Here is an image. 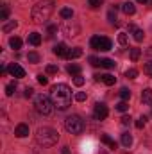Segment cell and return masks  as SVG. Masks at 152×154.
<instances>
[{
  "label": "cell",
  "instance_id": "1",
  "mask_svg": "<svg viewBox=\"0 0 152 154\" xmlns=\"http://www.w3.org/2000/svg\"><path fill=\"white\" fill-rule=\"evenodd\" d=\"M50 99L57 109H66L72 104V90L66 84H54L50 90Z\"/></svg>",
  "mask_w": 152,
  "mask_h": 154
},
{
  "label": "cell",
  "instance_id": "2",
  "mask_svg": "<svg viewBox=\"0 0 152 154\" xmlns=\"http://www.w3.org/2000/svg\"><path fill=\"white\" fill-rule=\"evenodd\" d=\"M54 0H41L38 2L34 7H32V13H31V16H32V22H36V23H45L50 16H52V13H54Z\"/></svg>",
  "mask_w": 152,
  "mask_h": 154
},
{
  "label": "cell",
  "instance_id": "3",
  "mask_svg": "<svg viewBox=\"0 0 152 154\" xmlns=\"http://www.w3.org/2000/svg\"><path fill=\"white\" fill-rule=\"evenodd\" d=\"M36 142L43 147H52L59 142V133L52 127H39L36 131Z\"/></svg>",
  "mask_w": 152,
  "mask_h": 154
},
{
  "label": "cell",
  "instance_id": "4",
  "mask_svg": "<svg viewBox=\"0 0 152 154\" xmlns=\"http://www.w3.org/2000/svg\"><path fill=\"white\" fill-rule=\"evenodd\" d=\"M34 108H36V111H38L39 115L47 116L54 111V102H52V99L47 97V95H38V97L34 99Z\"/></svg>",
  "mask_w": 152,
  "mask_h": 154
},
{
  "label": "cell",
  "instance_id": "5",
  "mask_svg": "<svg viewBox=\"0 0 152 154\" xmlns=\"http://www.w3.org/2000/svg\"><path fill=\"white\" fill-rule=\"evenodd\" d=\"M65 127L70 134H82L84 131V120L79 115H72L65 120Z\"/></svg>",
  "mask_w": 152,
  "mask_h": 154
},
{
  "label": "cell",
  "instance_id": "6",
  "mask_svg": "<svg viewBox=\"0 0 152 154\" xmlns=\"http://www.w3.org/2000/svg\"><path fill=\"white\" fill-rule=\"evenodd\" d=\"M90 45H91V48H95V50H111V47H113V43H111V39L106 38V36H93L91 41H90Z\"/></svg>",
  "mask_w": 152,
  "mask_h": 154
},
{
  "label": "cell",
  "instance_id": "7",
  "mask_svg": "<svg viewBox=\"0 0 152 154\" xmlns=\"http://www.w3.org/2000/svg\"><path fill=\"white\" fill-rule=\"evenodd\" d=\"M93 115L97 120H106L108 115H109V111H108V106L106 104H102V102H99V104H95V111H93Z\"/></svg>",
  "mask_w": 152,
  "mask_h": 154
},
{
  "label": "cell",
  "instance_id": "8",
  "mask_svg": "<svg viewBox=\"0 0 152 154\" xmlns=\"http://www.w3.org/2000/svg\"><path fill=\"white\" fill-rule=\"evenodd\" d=\"M9 74L13 77H16V79H22V77H25V70L20 66V65H16V63H13V65H9Z\"/></svg>",
  "mask_w": 152,
  "mask_h": 154
},
{
  "label": "cell",
  "instance_id": "9",
  "mask_svg": "<svg viewBox=\"0 0 152 154\" xmlns=\"http://www.w3.org/2000/svg\"><path fill=\"white\" fill-rule=\"evenodd\" d=\"M14 134H16L18 138H25V136H29V125H27V124H18L16 129H14Z\"/></svg>",
  "mask_w": 152,
  "mask_h": 154
},
{
  "label": "cell",
  "instance_id": "10",
  "mask_svg": "<svg viewBox=\"0 0 152 154\" xmlns=\"http://www.w3.org/2000/svg\"><path fill=\"white\" fill-rule=\"evenodd\" d=\"M68 50H70V48H68L65 43H57V45L54 47V54H56V56H59V57H66Z\"/></svg>",
  "mask_w": 152,
  "mask_h": 154
},
{
  "label": "cell",
  "instance_id": "11",
  "mask_svg": "<svg viewBox=\"0 0 152 154\" xmlns=\"http://www.w3.org/2000/svg\"><path fill=\"white\" fill-rule=\"evenodd\" d=\"M97 81H102L104 84H108V86H113L114 82H116V77L111 75V74H104V75H95Z\"/></svg>",
  "mask_w": 152,
  "mask_h": 154
},
{
  "label": "cell",
  "instance_id": "12",
  "mask_svg": "<svg viewBox=\"0 0 152 154\" xmlns=\"http://www.w3.org/2000/svg\"><path fill=\"white\" fill-rule=\"evenodd\" d=\"M141 102L147 104V106H152V90L150 88H145L141 91Z\"/></svg>",
  "mask_w": 152,
  "mask_h": 154
},
{
  "label": "cell",
  "instance_id": "13",
  "mask_svg": "<svg viewBox=\"0 0 152 154\" xmlns=\"http://www.w3.org/2000/svg\"><path fill=\"white\" fill-rule=\"evenodd\" d=\"M81 56H82V48L75 47V48H70V50H68L66 59H77V57H81Z\"/></svg>",
  "mask_w": 152,
  "mask_h": 154
},
{
  "label": "cell",
  "instance_id": "14",
  "mask_svg": "<svg viewBox=\"0 0 152 154\" xmlns=\"http://www.w3.org/2000/svg\"><path fill=\"white\" fill-rule=\"evenodd\" d=\"M29 43H31L32 47H38L39 43H41V34H39V32H31V34H29Z\"/></svg>",
  "mask_w": 152,
  "mask_h": 154
},
{
  "label": "cell",
  "instance_id": "15",
  "mask_svg": "<svg viewBox=\"0 0 152 154\" xmlns=\"http://www.w3.org/2000/svg\"><path fill=\"white\" fill-rule=\"evenodd\" d=\"M122 11H123L125 14H134V13H136V7H134V4H131V2H125V4H122Z\"/></svg>",
  "mask_w": 152,
  "mask_h": 154
},
{
  "label": "cell",
  "instance_id": "16",
  "mask_svg": "<svg viewBox=\"0 0 152 154\" xmlns=\"http://www.w3.org/2000/svg\"><path fill=\"white\" fill-rule=\"evenodd\" d=\"M100 140H102V142H104L108 147H111V149H116V142H114L111 136H108V134H102V136H100Z\"/></svg>",
  "mask_w": 152,
  "mask_h": 154
},
{
  "label": "cell",
  "instance_id": "17",
  "mask_svg": "<svg viewBox=\"0 0 152 154\" xmlns=\"http://www.w3.org/2000/svg\"><path fill=\"white\" fill-rule=\"evenodd\" d=\"M59 14H61L65 20H72V18H74V11H72L70 7H63V9L59 11Z\"/></svg>",
  "mask_w": 152,
  "mask_h": 154
},
{
  "label": "cell",
  "instance_id": "18",
  "mask_svg": "<svg viewBox=\"0 0 152 154\" xmlns=\"http://www.w3.org/2000/svg\"><path fill=\"white\" fill-rule=\"evenodd\" d=\"M131 143H132V136L129 133H123L122 134V145L123 147H131Z\"/></svg>",
  "mask_w": 152,
  "mask_h": 154
},
{
  "label": "cell",
  "instance_id": "19",
  "mask_svg": "<svg viewBox=\"0 0 152 154\" xmlns=\"http://www.w3.org/2000/svg\"><path fill=\"white\" fill-rule=\"evenodd\" d=\"M9 45H11V48L18 50V48H22V39L14 36V38H11V39H9Z\"/></svg>",
  "mask_w": 152,
  "mask_h": 154
},
{
  "label": "cell",
  "instance_id": "20",
  "mask_svg": "<svg viewBox=\"0 0 152 154\" xmlns=\"http://www.w3.org/2000/svg\"><path fill=\"white\" fill-rule=\"evenodd\" d=\"M68 74L70 75H81V66L79 65H68Z\"/></svg>",
  "mask_w": 152,
  "mask_h": 154
},
{
  "label": "cell",
  "instance_id": "21",
  "mask_svg": "<svg viewBox=\"0 0 152 154\" xmlns=\"http://www.w3.org/2000/svg\"><path fill=\"white\" fill-rule=\"evenodd\" d=\"M114 63L113 59H100V66H104V68H108V70H111V68H114Z\"/></svg>",
  "mask_w": 152,
  "mask_h": 154
},
{
  "label": "cell",
  "instance_id": "22",
  "mask_svg": "<svg viewBox=\"0 0 152 154\" xmlns=\"http://www.w3.org/2000/svg\"><path fill=\"white\" fill-rule=\"evenodd\" d=\"M120 99H122V100H129V99H131V90L122 88V90H120Z\"/></svg>",
  "mask_w": 152,
  "mask_h": 154
},
{
  "label": "cell",
  "instance_id": "23",
  "mask_svg": "<svg viewBox=\"0 0 152 154\" xmlns=\"http://www.w3.org/2000/svg\"><path fill=\"white\" fill-rule=\"evenodd\" d=\"M16 25H18V22H16V20H13V22H9V23H5L2 31H4V32H9V31H13V29H14Z\"/></svg>",
  "mask_w": 152,
  "mask_h": 154
},
{
  "label": "cell",
  "instance_id": "24",
  "mask_svg": "<svg viewBox=\"0 0 152 154\" xmlns=\"http://www.w3.org/2000/svg\"><path fill=\"white\" fill-rule=\"evenodd\" d=\"M140 56H141V50H140V48H131V59H132V61H138Z\"/></svg>",
  "mask_w": 152,
  "mask_h": 154
},
{
  "label": "cell",
  "instance_id": "25",
  "mask_svg": "<svg viewBox=\"0 0 152 154\" xmlns=\"http://www.w3.org/2000/svg\"><path fill=\"white\" fill-rule=\"evenodd\" d=\"M27 59H29L31 63H39V54H38V52H29Z\"/></svg>",
  "mask_w": 152,
  "mask_h": 154
},
{
  "label": "cell",
  "instance_id": "26",
  "mask_svg": "<svg viewBox=\"0 0 152 154\" xmlns=\"http://www.w3.org/2000/svg\"><path fill=\"white\" fill-rule=\"evenodd\" d=\"M9 18V7L7 5H2V11H0V20H7Z\"/></svg>",
  "mask_w": 152,
  "mask_h": 154
},
{
  "label": "cell",
  "instance_id": "27",
  "mask_svg": "<svg viewBox=\"0 0 152 154\" xmlns=\"http://www.w3.org/2000/svg\"><path fill=\"white\" fill-rule=\"evenodd\" d=\"M14 90H16V84H14V82L7 84V86H5V95H7V97H11V95L14 93Z\"/></svg>",
  "mask_w": 152,
  "mask_h": 154
},
{
  "label": "cell",
  "instance_id": "28",
  "mask_svg": "<svg viewBox=\"0 0 152 154\" xmlns=\"http://www.w3.org/2000/svg\"><path fill=\"white\" fill-rule=\"evenodd\" d=\"M125 77H129V79H136V77H138V70H136V68H129V70L125 72Z\"/></svg>",
  "mask_w": 152,
  "mask_h": 154
},
{
  "label": "cell",
  "instance_id": "29",
  "mask_svg": "<svg viewBox=\"0 0 152 154\" xmlns=\"http://www.w3.org/2000/svg\"><path fill=\"white\" fill-rule=\"evenodd\" d=\"M108 20H109V23L116 25V13H114V9H111V11L108 13Z\"/></svg>",
  "mask_w": 152,
  "mask_h": 154
},
{
  "label": "cell",
  "instance_id": "30",
  "mask_svg": "<svg viewBox=\"0 0 152 154\" xmlns=\"http://www.w3.org/2000/svg\"><path fill=\"white\" fill-rule=\"evenodd\" d=\"M132 34H134V39H136V41H141V39H143V31H141V29H134Z\"/></svg>",
  "mask_w": 152,
  "mask_h": 154
},
{
  "label": "cell",
  "instance_id": "31",
  "mask_svg": "<svg viewBox=\"0 0 152 154\" xmlns=\"http://www.w3.org/2000/svg\"><path fill=\"white\" fill-rule=\"evenodd\" d=\"M127 108H129L127 100H122V102H118V104H116V109H118V111H127Z\"/></svg>",
  "mask_w": 152,
  "mask_h": 154
},
{
  "label": "cell",
  "instance_id": "32",
  "mask_svg": "<svg viewBox=\"0 0 152 154\" xmlns=\"http://www.w3.org/2000/svg\"><path fill=\"white\" fill-rule=\"evenodd\" d=\"M145 122H147V116L138 118V120H136V127H138V129H143V127H145Z\"/></svg>",
  "mask_w": 152,
  "mask_h": 154
},
{
  "label": "cell",
  "instance_id": "33",
  "mask_svg": "<svg viewBox=\"0 0 152 154\" xmlns=\"http://www.w3.org/2000/svg\"><path fill=\"white\" fill-rule=\"evenodd\" d=\"M118 43L120 45H127V34L125 32H120L118 34Z\"/></svg>",
  "mask_w": 152,
  "mask_h": 154
},
{
  "label": "cell",
  "instance_id": "34",
  "mask_svg": "<svg viewBox=\"0 0 152 154\" xmlns=\"http://www.w3.org/2000/svg\"><path fill=\"white\" fill-rule=\"evenodd\" d=\"M75 100H77V102H84V100H86V93H84V91L75 93Z\"/></svg>",
  "mask_w": 152,
  "mask_h": 154
},
{
  "label": "cell",
  "instance_id": "35",
  "mask_svg": "<svg viewBox=\"0 0 152 154\" xmlns=\"http://www.w3.org/2000/svg\"><path fill=\"white\" fill-rule=\"evenodd\" d=\"M88 4H90V7H93V9H97V7H100V4H102V0H88Z\"/></svg>",
  "mask_w": 152,
  "mask_h": 154
},
{
  "label": "cell",
  "instance_id": "36",
  "mask_svg": "<svg viewBox=\"0 0 152 154\" xmlns=\"http://www.w3.org/2000/svg\"><path fill=\"white\" fill-rule=\"evenodd\" d=\"M74 84H75V86H82V84H84V77L75 75L74 77Z\"/></svg>",
  "mask_w": 152,
  "mask_h": 154
},
{
  "label": "cell",
  "instance_id": "37",
  "mask_svg": "<svg viewBox=\"0 0 152 154\" xmlns=\"http://www.w3.org/2000/svg\"><path fill=\"white\" fill-rule=\"evenodd\" d=\"M88 61H90L93 66H99V65H100V59H97L95 56H90V57H88Z\"/></svg>",
  "mask_w": 152,
  "mask_h": 154
},
{
  "label": "cell",
  "instance_id": "38",
  "mask_svg": "<svg viewBox=\"0 0 152 154\" xmlns=\"http://www.w3.org/2000/svg\"><path fill=\"white\" fill-rule=\"evenodd\" d=\"M143 72H145V74H149V75H152V61H149V63L143 66Z\"/></svg>",
  "mask_w": 152,
  "mask_h": 154
},
{
  "label": "cell",
  "instance_id": "39",
  "mask_svg": "<svg viewBox=\"0 0 152 154\" xmlns=\"http://www.w3.org/2000/svg\"><path fill=\"white\" fill-rule=\"evenodd\" d=\"M47 74H57V66L48 65V66H47Z\"/></svg>",
  "mask_w": 152,
  "mask_h": 154
},
{
  "label": "cell",
  "instance_id": "40",
  "mask_svg": "<svg viewBox=\"0 0 152 154\" xmlns=\"http://www.w3.org/2000/svg\"><path fill=\"white\" fill-rule=\"evenodd\" d=\"M38 82H39V84H47V82H48V79H47V75L39 74V75H38Z\"/></svg>",
  "mask_w": 152,
  "mask_h": 154
},
{
  "label": "cell",
  "instance_id": "41",
  "mask_svg": "<svg viewBox=\"0 0 152 154\" xmlns=\"http://www.w3.org/2000/svg\"><path fill=\"white\" fill-rule=\"evenodd\" d=\"M32 93H34V90L32 88H25V97L29 99V97H32Z\"/></svg>",
  "mask_w": 152,
  "mask_h": 154
},
{
  "label": "cell",
  "instance_id": "42",
  "mask_svg": "<svg viewBox=\"0 0 152 154\" xmlns=\"http://www.w3.org/2000/svg\"><path fill=\"white\" fill-rule=\"evenodd\" d=\"M122 124H123V125H129V124H131V116H123V118H122Z\"/></svg>",
  "mask_w": 152,
  "mask_h": 154
},
{
  "label": "cell",
  "instance_id": "43",
  "mask_svg": "<svg viewBox=\"0 0 152 154\" xmlns=\"http://www.w3.org/2000/svg\"><path fill=\"white\" fill-rule=\"evenodd\" d=\"M56 31H57V25H50L48 27V32H56Z\"/></svg>",
  "mask_w": 152,
  "mask_h": 154
},
{
  "label": "cell",
  "instance_id": "44",
  "mask_svg": "<svg viewBox=\"0 0 152 154\" xmlns=\"http://www.w3.org/2000/svg\"><path fill=\"white\" fill-rule=\"evenodd\" d=\"M61 152H63V154H72V152H70V149H68V147H63V149H61Z\"/></svg>",
  "mask_w": 152,
  "mask_h": 154
},
{
  "label": "cell",
  "instance_id": "45",
  "mask_svg": "<svg viewBox=\"0 0 152 154\" xmlns=\"http://www.w3.org/2000/svg\"><path fill=\"white\" fill-rule=\"evenodd\" d=\"M147 54H149V56H152V47L149 48V50H147Z\"/></svg>",
  "mask_w": 152,
  "mask_h": 154
},
{
  "label": "cell",
  "instance_id": "46",
  "mask_svg": "<svg viewBox=\"0 0 152 154\" xmlns=\"http://www.w3.org/2000/svg\"><path fill=\"white\" fill-rule=\"evenodd\" d=\"M136 2H141V4H145V2H149V0H136Z\"/></svg>",
  "mask_w": 152,
  "mask_h": 154
},
{
  "label": "cell",
  "instance_id": "47",
  "mask_svg": "<svg viewBox=\"0 0 152 154\" xmlns=\"http://www.w3.org/2000/svg\"><path fill=\"white\" fill-rule=\"evenodd\" d=\"M100 154H106V152H100Z\"/></svg>",
  "mask_w": 152,
  "mask_h": 154
}]
</instances>
